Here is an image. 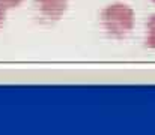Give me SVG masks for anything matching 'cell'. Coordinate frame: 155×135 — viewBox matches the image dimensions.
Listing matches in <instances>:
<instances>
[{"instance_id": "obj_1", "label": "cell", "mask_w": 155, "mask_h": 135, "mask_svg": "<svg viewBox=\"0 0 155 135\" xmlns=\"http://www.w3.org/2000/svg\"><path fill=\"white\" fill-rule=\"evenodd\" d=\"M100 23L108 38L122 41L128 38L134 30L136 12L128 3L113 2L101 9Z\"/></svg>"}, {"instance_id": "obj_2", "label": "cell", "mask_w": 155, "mask_h": 135, "mask_svg": "<svg viewBox=\"0 0 155 135\" xmlns=\"http://www.w3.org/2000/svg\"><path fill=\"white\" fill-rule=\"evenodd\" d=\"M33 11L42 23H57L68 11L69 0H33Z\"/></svg>"}, {"instance_id": "obj_3", "label": "cell", "mask_w": 155, "mask_h": 135, "mask_svg": "<svg viewBox=\"0 0 155 135\" xmlns=\"http://www.w3.org/2000/svg\"><path fill=\"white\" fill-rule=\"evenodd\" d=\"M145 45L149 50H155V14H152L145 27Z\"/></svg>"}, {"instance_id": "obj_4", "label": "cell", "mask_w": 155, "mask_h": 135, "mask_svg": "<svg viewBox=\"0 0 155 135\" xmlns=\"http://www.w3.org/2000/svg\"><path fill=\"white\" fill-rule=\"evenodd\" d=\"M8 9H14V8H18L24 0H0Z\"/></svg>"}, {"instance_id": "obj_5", "label": "cell", "mask_w": 155, "mask_h": 135, "mask_svg": "<svg viewBox=\"0 0 155 135\" xmlns=\"http://www.w3.org/2000/svg\"><path fill=\"white\" fill-rule=\"evenodd\" d=\"M9 9L0 2V29L3 27V24H5V20H6V12H8Z\"/></svg>"}, {"instance_id": "obj_6", "label": "cell", "mask_w": 155, "mask_h": 135, "mask_svg": "<svg viewBox=\"0 0 155 135\" xmlns=\"http://www.w3.org/2000/svg\"><path fill=\"white\" fill-rule=\"evenodd\" d=\"M152 2H154V3H155V0H152Z\"/></svg>"}]
</instances>
